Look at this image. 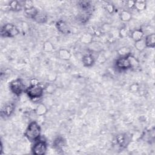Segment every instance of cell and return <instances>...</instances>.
I'll return each instance as SVG.
<instances>
[{"instance_id":"cell-24","label":"cell","mask_w":155,"mask_h":155,"mask_svg":"<svg viewBox=\"0 0 155 155\" xmlns=\"http://www.w3.org/2000/svg\"><path fill=\"white\" fill-rule=\"evenodd\" d=\"M56 89V86L54 84H49L46 87V91L49 93H53Z\"/></svg>"},{"instance_id":"cell-8","label":"cell","mask_w":155,"mask_h":155,"mask_svg":"<svg viewBox=\"0 0 155 155\" xmlns=\"http://www.w3.org/2000/svg\"><path fill=\"white\" fill-rule=\"evenodd\" d=\"M56 27L57 29L62 33L67 34L70 32V29L67 24L62 20L58 21L56 24Z\"/></svg>"},{"instance_id":"cell-4","label":"cell","mask_w":155,"mask_h":155,"mask_svg":"<svg viewBox=\"0 0 155 155\" xmlns=\"http://www.w3.org/2000/svg\"><path fill=\"white\" fill-rule=\"evenodd\" d=\"M47 150V145L46 141L38 140L32 148V153L36 155H44Z\"/></svg>"},{"instance_id":"cell-1","label":"cell","mask_w":155,"mask_h":155,"mask_svg":"<svg viewBox=\"0 0 155 155\" xmlns=\"http://www.w3.org/2000/svg\"><path fill=\"white\" fill-rule=\"evenodd\" d=\"M41 129L36 121H33L30 123L27 126L25 133V137L30 142H36L39 140L41 136Z\"/></svg>"},{"instance_id":"cell-14","label":"cell","mask_w":155,"mask_h":155,"mask_svg":"<svg viewBox=\"0 0 155 155\" xmlns=\"http://www.w3.org/2000/svg\"><path fill=\"white\" fill-rule=\"evenodd\" d=\"M58 56L59 58H61V59L64 61H67L70 59L71 57V53L68 50L62 49L59 50Z\"/></svg>"},{"instance_id":"cell-19","label":"cell","mask_w":155,"mask_h":155,"mask_svg":"<svg viewBox=\"0 0 155 155\" xmlns=\"http://www.w3.org/2000/svg\"><path fill=\"white\" fill-rule=\"evenodd\" d=\"M120 18L124 22H129L132 19V15L129 12L124 11L120 14Z\"/></svg>"},{"instance_id":"cell-25","label":"cell","mask_w":155,"mask_h":155,"mask_svg":"<svg viewBox=\"0 0 155 155\" xmlns=\"http://www.w3.org/2000/svg\"><path fill=\"white\" fill-rule=\"evenodd\" d=\"M80 5L81 8L84 11H87V9H89L90 6V3L89 2H81Z\"/></svg>"},{"instance_id":"cell-10","label":"cell","mask_w":155,"mask_h":155,"mask_svg":"<svg viewBox=\"0 0 155 155\" xmlns=\"http://www.w3.org/2000/svg\"><path fill=\"white\" fill-rule=\"evenodd\" d=\"M144 33L142 29H136L131 34L132 38L135 42H136L139 40H141V39L144 38Z\"/></svg>"},{"instance_id":"cell-20","label":"cell","mask_w":155,"mask_h":155,"mask_svg":"<svg viewBox=\"0 0 155 155\" xmlns=\"http://www.w3.org/2000/svg\"><path fill=\"white\" fill-rule=\"evenodd\" d=\"M92 40H93V36L92 35H90L89 33L84 34L81 38V42H83V43H85V44L91 43L92 42Z\"/></svg>"},{"instance_id":"cell-7","label":"cell","mask_w":155,"mask_h":155,"mask_svg":"<svg viewBox=\"0 0 155 155\" xmlns=\"http://www.w3.org/2000/svg\"><path fill=\"white\" fill-rule=\"evenodd\" d=\"M15 110V105L13 103H8L3 107L2 110V114L7 117L10 116Z\"/></svg>"},{"instance_id":"cell-12","label":"cell","mask_w":155,"mask_h":155,"mask_svg":"<svg viewBox=\"0 0 155 155\" xmlns=\"http://www.w3.org/2000/svg\"><path fill=\"white\" fill-rule=\"evenodd\" d=\"M82 61L84 66L91 67L94 64L95 60L92 55H86L83 56Z\"/></svg>"},{"instance_id":"cell-22","label":"cell","mask_w":155,"mask_h":155,"mask_svg":"<svg viewBox=\"0 0 155 155\" xmlns=\"http://www.w3.org/2000/svg\"><path fill=\"white\" fill-rule=\"evenodd\" d=\"M118 54L121 56V57H126L130 55V50L126 47H122L118 50Z\"/></svg>"},{"instance_id":"cell-21","label":"cell","mask_w":155,"mask_h":155,"mask_svg":"<svg viewBox=\"0 0 155 155\" xmlns=\"http://www.w3.org/2000/svg\"><path fill=\"white\" fill-rule=\"evenodd\" d=\"M134 8L137 9L138 11H141L145 9L146 8V4L145 2L144 1H137L135 2Z\"/></svg>"},{"instance_id":"cell-2","label":"cell","mask_w":155,"mask_h":155,"mask_svg":"<svg viewBox=\"0 0 155 155\" xmlns=\"http://www.w3.org/2000/svg\"><path fill=\"white\" fill-rule=\"evenodd\" d=\"M44 89L40 85L30 86L26 90L27 95L31 99H38L41 98L44 93Z\"/></svg>"},{"instance_id":"cell-27","label":"cell","mask_w":155,"mask_h":155,"mask_svg":"<svg viewBox=\"0 0 155 155\" xmlns=\"http://www.w3.org/2000/svg\"><path fill=\"white\" fill-rule=\"evenodd\" d=\"M106 9L107 11L110 13V14H112L114 11V6L111 5H108L106 6Z\"/></svg>"},{"instance_id":"cell-26","label":"cell","mask_w":155,"mask_h":155,"mask_svg":"<svg viewBox=\"0 0 155 155\" xmlns=\"http://www.w3.org/2000/svg\"><path fill=\"white\" fill-rule=\"evenodd\" d=\"M117 142L120 145H123V144L126 142V138L123 136H118L117 138Z\"/></svg>"},{"instance_id":"cell-16","label":"cell","mask_w":155,"mask_h":155,"mask_svg":"<svg viewBox=\"0 0 155 155\" xmlns=\"http://www.w3.org/2000/svg\"><path fill=\"white\" fill-rule=\"evenodd\" d=\"M65 144V139L62 137H58L53 142L54 147L57 149H61Z\"/></svg>"},{"instance_id":"cell-31","label":"cell","mask_w":155,"mask_h":155,"mask_svg":"<svg viewBox=\"0 0 155 155\" xmlns=\"http://www.w3.org/2000/svg\"><path fill=\"white\" fill-rule=\"evenodd\" d=\"M138 89V86L137 84H133L130 87V89L133 91V92H135L137 91Z\"/></svg>"},{"instance_id":"cell-18","label":"cell","mask_w":155,"mask_h":155,"mask_svg":"<svg viewBox=\"0 0 155 155\" xmlns=\"http://www.w3.org/2000/svg\"><path fill=\"white\" fill-rule=\"evenodd\" d=\"M39 11L33 6L29 8H27L25 9V13L26 14V15L27 16H29L30 18H33V17L37 14V13Z\"/></svg>"},{"instance_id":"cell-11","label":"cell","mask_w":155,"mask_h":155,"mask_svg":"<svg viewBox=\"0 0 155 155\" xmlns=\"http://www.w3.org/2000/svg\"><path fill=\"white\" fill-rule=\"evenodd\" d=\"M33 20H35L38 23L43 24V23H45L47 21V15L46 14L39 11L37 13V14L33 17Z\"/></svg>"},{"instance_id":"cell-28","label":"cell","mask_w":155,"mask_h":155,"mask_svg":"<svg viewBox=\"0 0 155 155\" xmlns=\"http://www.w3.org/2000/svg\"><path fill=\"white\" fill-rule=\"evenodd\" d=\"M120 35H121V36H122V37H125V36H126L127 35V32L126 29H121V31H120Z\"/></svg>"},{"instance_id":"cell-5","label":"cell","mask_w":155,"mask_h":155,"mask_svg":"<svg viewBox=\"0 0 155 155\" xmlns=\"http://www.w3.org/2000/svg\"><path fill=\"white\" fill-rule=\"evenodd\" d=\"M11 91L16 95H21L25 89V86L21 79H16L12 81L9 84Z\"/></svg>"},{"instance_id":"cell-6","label":"cell","mask_w":155,"mask_h":155,"mask_svg":"<svg viewBox=\"0 0 155 155\" xmlns=\"http://www.w3.org/2000/svg\"><path fill=\"white\" fill-rule=\"evenodd\" d=\"M128 56L121 57L116 62V66L121 70H127L132 68L130 59Z\"/></svg>"},{"instance_id":"cell-3","label":"cell","mask_w":155,"mask_h":155,"mask_svg":"<svg viewBox=\"0 0 155 155\" xmlns=\"http://www.w3.org/2000/svg\"><path fill=\"white\" fill-rule=\"evenodd\" d=\"M20 33L18 27L13 24L8 23L4 25L1 30V34L4 37H14Z\"/></svg>"},{"instance_id":"cell-30","label":"cell","mask_w":155,"mask_h":155,"mask_svg":"<svg viewBox=\"0 0 155 155\" xmlns=\"http://www.w3.org/2000/svg\"><path fill=\"white\" fill-rule=\"evenodd\" d=\"M135 3V2L129 1V2H127V6H128L129 8H134Z\"/></svg>"},{"instance_id":"cell-17","label":"cell","mask_w":155,"mask_h":155,"mask_svg":"<svg viewBox=\"0 0 155 155\" xmlns=\"http://www.w3.org/2000/svg\"><path fill=\"white\" fill-rule=\"evenodd\" d=\"M135 46L136 50H138L139 52H142V51L144 50L147 47L144 38H142L141 40H139V41L135 42Z\"/></svg>"},{"instance_id":"cell-29","label":"cell","mask_w":155,"mask_h":155,"mask_svg":"<svg viewBox=\"0 0 155 155\" xmlns=\"http://www.w3.org/2000/svg\"><path fill=\"white\" fill-rule=\"evenodd\" d=\"M39 84V82L36 79H33L30 81V86H35Z\"/></svg>"},{"instance_id":"cell-15","label":"cell","mask_w":155,"mask_h":155,"mask_svg":"<svg viewBox=\"0 0 155 155\" xmlns=\"http://www.w3.org/2000/svg\"><path fill=\"white\" fill-rule=\"evenodd\" d=\"M23 6H24V4L22 5L21 2L17 1H12L9 3V8L12 11H20L22 9Z\"/></svg>"},{"instance_id":"cell-23","label":"cell","mask_w":155,"mask_h":155,"mask_svg":"<svg viewBox=\"0 0 155 155\" xmlns=\"http://www.w3.org/2000/svg\"><path fill=\"white\" fill-rule=\"evenodd\" d=\"M54 49V46L52 43L47 41L43 44V50L46 52H50Z\"/></svg>"},{"instance_id":"cell-9","label":"cell","mask_w":155,"mask_h":155,"mask_svg":"<svg viewBox=\"0 0 155 155\" xmlns=\"http://www.w3.org/2000/svg\"><path fill=\"white\" fill-rule=\"evenodd\" d=\"M144 40H145L147 47L154 48L155 47V34L154 33H153L151 34H148L144 38Z\"/></svg>"},{"instance_id":"cell-13","label":"cell","mask_w":155,"mask_h":155,"mask_svg":"<svg viewBox=\"0 0 155 155\" xmlns=\"http://www.w3.org/2000/svg\"><path fill=\"white\" fill-rule=\"evenodd\" d=\"M47 108L44 104H39L35 109V113L38 116H43L47 112Z\"/></svg>"}]
</instances>
